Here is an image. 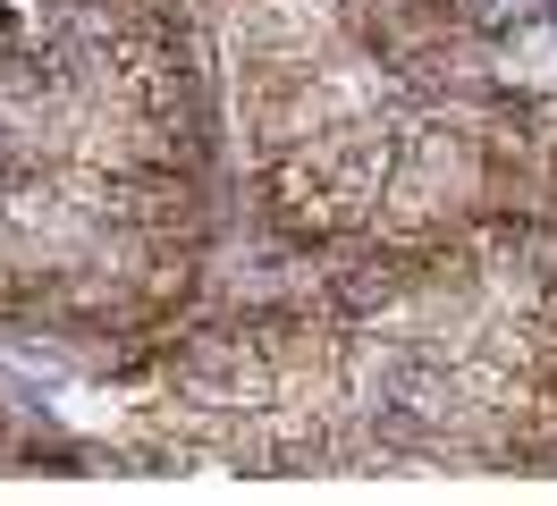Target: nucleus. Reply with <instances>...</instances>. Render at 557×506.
Returning a JSON list of instances; mask_svg holds the SVG:
<instances>
[{"label":"nucleus","mask_w":557,"mask_h":506,"mask_svg":"<svg viewBox=\"0 0 557 506\" xmlns=\"http://www.w3.org/2000/svg\"><path fill=\"white\" fill-rule=\"evenodd\" d=\"M127 439L177 472H313L372 447L363 363L347 321H237L136 388Z\"/></svg>","instance_id":"nucleus-4"},{"label":"nucleus","mask_w":557,"mask_h":506,"mask_svg":"<svg viewBox=\"0 0 557 506\" xmlns=\"http://www.w3.org/2000/svg\"><path fill=\"white\" fill-rule=\"evenodd\" d=\"M220 67L262 202L296 236L414 245L465 229L498 177L448 0H220Z\"/></svg>","instance_id":"nucleus-1"},{"label":"nucleus","mask_w":557,"mask_h":506,"mask_svg":"<svg viewBox=\"0 0 557 506\" xmlns=\"http://www.w3.org/2000/svg\"><path fill=\"white\" fill-rule=\"evenodd\" d=\"M355 304L363 414L414 456H557V236L516 220L381 245Z\"/></svg>","instance_id":"nucleus-2"},{"label":"nucleus","mask_w":557,"mask_h":506,"mask_svg":"<svg viewBox=\"0 0 557 506\" xmlns=\"http://www.w3.org/2000/svg\"><path fill=\"white\" fill-rule=\"evenodd\" d=\"M0 177L195 186V67L136 0H42L0 42Z\"/></svg>","instance_id":"nucleus-3"}]
</instances>
